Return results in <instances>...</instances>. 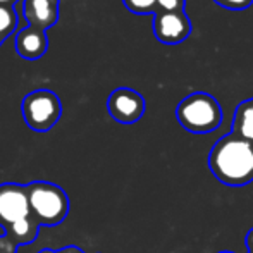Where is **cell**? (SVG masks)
I'll use <instances>...</instances> for the list:
<instances>
[{"label":"cell","instance_id":"2e32d148","mask_svg":"<svg viewBox=\"0 0 253 253\" xmlns=\"http://www.w3.org/2000/svg\"><path fill=\"white\" fill-rule=\"evenodd\" d=\"M16 250H17V245L12 240H9L5 234L0 236V253H16Z\"/></svg>","mask_w":253,"mask_h":253},{"label":"cell","instance_id":"3957f363","mask_svg":"<svg viewBox=\"0 0 253 253\" xmlns=\"http://www.w3.org/2000/svg\"><path fill=\"white\" fill-rule=\"evenodd\" d=\"M177 123L195 134L212 133L222 123V109L212 95L195 91L179 102L176 109Z\"/></svg>","mask_w":253,"mask_h":253},{"label":"cell","instance_id":"4fadbf2b","mask_svg":"<svg viewBox=\"0 0 253 253\" xmlns=\"http://www.w3.org/2000/svg\"><path fill=\"white\" fill-rule=\"evenodd\" d=\"M124 5L134 14L157 12V0H124Z\"/></svg>","mask_w":253,"mask_h":253},{"label":"cell","instance_id":"6da1fadb","mask_svg":"<svg viewBox=\"0 0 253 253\" xmlns=\"http://www.w3.org/2000/svg\"><path fill=\"white\" fill-rule=\"evenodd\" d=\"M212 174L226 186H245L253 181V143L229 133L215 141L209 155Z\"/></svg>","mask_w":253,"mask_h":253},{"label":"cell","instance_id":"ba28073f","mask_svg":"<svg viewBox=\"0 0 253 253\" xmlns=\"http://www.w3.org/2000/svg\"><path fill=\"white\" fill-rule=\"evenodd\" d=\"M24 16L31 28L43 31L57 21V9L52 0H24Z\"/></svg>","mask_w":253,"mask_h":253},{"label":"cell","instance_id":"7a4b0ae2","mask_svg":"<svg viewBox=\"0 0 253 253\" xmlns=\"http://www.w3.org/2000/svg\"><path fill=\"white\" fill-rule=\"evenodd\" d=\"M31 217L40 226H59L69 213V197L60 186L48 181H33L26 184Z\"/></svg>","mask_w":253,"mask_h":253},{"label":"cell","instance_id":"9a60e30c","mask_svg":"<svg viewBox=\"0 0 253 253\" xmlns=\"http://www.w3.org/2000/svg\"><path fill=\"white\" fill-rule=\"evenodd\" d=\"M217 5L224 7V9L229 10H243L247 7H250L253 3V0H213Z\"/></svg>","mask_w":253,"mask_h":253},{"label":"cell","instance_id":"8fae6325","mask_svg":"<svg viewBox=\"0 0 253 253\" xmlns=\"http://www.w3.org/2000/svg\"><path fill=\"white\" fill-rule=\"evenodd\" d=\"M233 133L253 143V98L236 107L233 119Z\"/></svg>","mask_w":253,"mask_h":253},{"label":"cell","instance_id":"277c9868","mask_svg":"<svg viewBox=\"0 0 253 253\" xmlns=\"http://www.w3.org/2000/svg\"><path fill=\"white\" fill-rule=\"evenodd\" d=\"M21 112L26 124L33 131L45 133L52 129L60 119L62 105L60 100L50 90H35L24 97L21 103Z\"/></svg>","mask_w":253,"mask_h":253},{"label":"cell","instance_id":"30bf717a","mask_svg":"<svg viewBox=\"0 0 253 253\" xmlns=\"http://www.w3.org/2000/svg\"><path fill=\"white\" fill-rule=\"evenodd\" d=\"M38 231H40V224L33 219V217H24V219L14 222L12 226H9L3 234H5L9 240H12L17 247L21 245H30L37 240Z\"/></svg>","mask_w":253,"mask_h":253},{"label":"cell","instance_id":"e0dca14e","mask_svg":"<svg viewBox=\"0 0 253 253\" xmlns=\"http://www.w3.org/2000/svg\"><path fill=\"white\" fill-rule=\"evenodd\" d=\"M52 253H83V250H80L78 247H66V248H60V250L52 252Z\"/></svg>","mask_w":253,"mask_h":253},{"label":"cell","instance_id":"7c38bea8","mask_svg":"<svg viewBox=\"0 0 253 253\" xmlns=\"http://www.w3.org/2000/svg\"><path fill=\"white\" fill-rule=\"evenodd\" d=\"M16 24H17L16 12L10 7L0 5V38L3 40V37H7L10 31H14Z\"/></svg>","mask_w":253,"mask_h":253},{"label":"cell","instance_id":"5bb4252c","mask_svg":"<svg viewBox=\"0 0 253 253\" xmlns=\"http://www.w3.org/2000/svg\"><path fill=\"white\" fill-rule=\"evenodd\" d=\"M186 0H157V12H183Z\"/></svg>","mask_w":253,"mask_h":253},{"label":"cell","instance_id":"44dd1931","mask_svg":"<svg viewBox=\"0 0 253 253\" xmlns=\"http://www.w3.org/2000/svg\"><path fill=\"white\" fill-rule=\"evenodd\" d=\"M219 253H231V252H219Z\"/></svg>","mask_w":253,"mask_h":253},{"label":"cell","instance_id":"ac0fdd59","mask_svg":"<svg viewBox=\"0 0 253 253\" xmlns=\"http://www.w3.org/2000/svg\"><path fill=\"white\" fill-rule=\"evenodd\" d=\"M247 247H248V250H250V253H253V229L247 236Z\"/></svg>","mask_w":253,"mask_h":253},{"label":"cell","instance_id":"d6986e66","mask_svg":"<svg viewBox=\"0 0 253 253\" xmlns=\"http://www.w3.org/2000/svg\"><path fill=\"white\" fill-rule=\"evenodd\" d=\"M14 2H16V0H0V5H7V3H9V5H12Z\"/></svg>","mask_w":253,"mask_h":253},{"label":"cell","instance_id":"8992f818","mask_svg":"<svg viewBox=\"0 0 253 253\" xmlns=\"http://www.w3.org/2000/svg\"><path fill=\"white\" fill-rule=\"evenodd\" d=\"M107 109L114 121L121 124H133L145 114V98L131 88H117L107 100Z\"/></svg>","mask_w":253,"mask_h":253},{"label":"cell","instance_id":"52a82bcc","mask_svg":"<svg viewBox=\"0 0 253 253\" xmlns=\"http://www.w3.org/2000/svg\"><path fill=\"white\" fill-rule=\"evenodd\" d=\"M153 33L160 43L177 45L188 40L191 33V23L186 12H155Z\"/></svg>","mask_w":253,"mask_h":253},{"label":"cell","instance_id":"5b68a950","mask_svg":"<svg viewBox=\"0 0 253 253\" xmlns=\"http://www.w3.org/2000/svg\"><path fill=\"white\" fill-rule=\"evenodd\" d=\"M30 215L31 210L26 186L17 183L0 184V227L5 231L14 222Z\"/></svg>","mask_w":253,"mask_h":253},{"label":"cell","instance_id":"9c48e42d","mask_svg":"<svg viewBox=\"0 0 253 253\" xmlns=\"http://www.w3.org/2000/svg\"><path fill=\"white\" fill-rule=\"evenodd\" d=\"M16 48L19 55L26 59H38L47 50V38L42 30L37 28H28L23 30L16 38Z\"/></svg>","mask_w":253,"mask_h":253},{"label":"cell","instance_id":"7402d4cb","mask_svg":"<svg viewBox=\"0 0 253 253\" xmlns=\"http://www.w3.org/2000/svg\"><path fill=\"white\" fill-rule=\"evenodd\" d=\"M0 43H2V38H0Z\"/></svg>","mask_w":253,"mask_h":253},{"label":"cell","instance_id":"ffe728a7","mask_svg":"<svg viewBox=\"0 0 253 253\" xmlns=\"http://www.w3.org/2000/svg\"><path fill=\"white\" fill-rule=\"evenodd\" d=\"M42 253H52L50 250H43V252H42Z\"/></svg>","mask_w":253,"mask_h":253}]
</instances>
